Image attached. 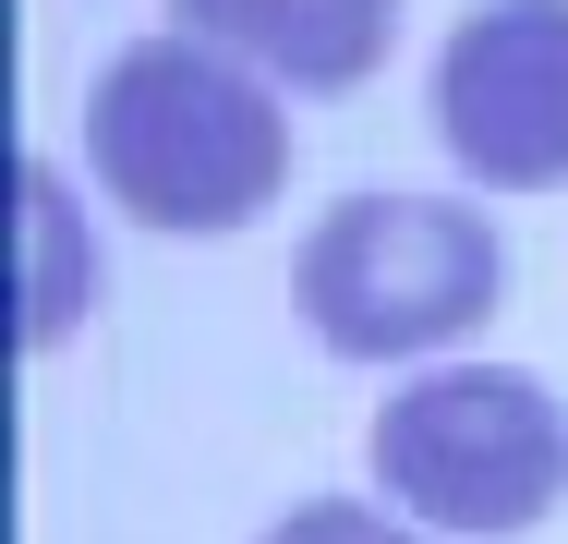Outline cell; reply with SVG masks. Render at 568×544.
Masks as SVG:
<instances>
[{
  "label": "cell",
  "mask_w": 568,
  "mask_h": 544,
  "mask_svg": "<svg viewBox=\"0 0 568 544\" xmlns=\"http://www.w3.org/2000/svg\"><path fill=\"white\" fill-rule=\"evenodd\" d=\"M436 133L484 194H557L568 182V0H484L448 24Z\"/></svg>",
  "instance_id": "cell-4"
},
{
  "label": "cell",
  "mask_w": 568,
  "mask_h": 544,
  "mask_svg": "<svg viewBox=\"0 0 568 544\" xmlns=\"http://www.w3.org/2000/svg\"><path fill=\"white\" fill-rule=\"evenodd\" d=\"M266 544H412V533H399V521H375L363 496H303Z\"/></svg>",
  "instance_id": "cell-7"
},
{
  "label": "cell",
  "mask_w": 568,
  "mask_h": 544,
  "mask_svg": "<svg viewBox=\"0 0 568 544\" xmlns=\"http://www.w3.org/2000/svg\"><path fill=\"white\" fill-rule=\"evenodd\" d=\"M12 206H24V303H12V339L49 351L61 326L85 315V291H98V266H85V218L61 206V170H49V158L12 170Z\"/></svg>",
  "instance_id": "cell-6"
},
{
  "label": "cell",
  "mask_w": 568,
  "mask_h": 544,
  "mask_svg": "<svg viewBox=\"0 0 568 544\" xmlns=\"http://www.w3.org/2000/svg\"><path fill=\"white\" fill-rule=\"evenodd\" d=\"M85 158L121 218L182 230V242L266 218V194L291 182V133H278L266 73H242L194 37H133L85 85Z\"/></svg>",
  "instance_id": "cell-1"
},
{
  "label": "cell",
  "mask_w": 568,
  "mask_h": 544,
  "mask_svg": "<svg viewBox=\"0 0 568 544\" xmlns=\"http://www.w3.org/2000/svg\"><path fill=\"white\" fill-rule=\"evenodd\" d=\"M508 291V242L459 194H351L303 230L291 254V303L303 326L351 363H399V351H448L496 315Z\"/></svg>",
  "instance_id": "cell-2"
},
{
  "label": "cell",
  "mask_w": 568,
  "mask_h": 544,
  "mask_svg": "<svg viewBox=\"0 0 568 544\" xmlns=\"http://www.w3.org/2000/svg\"><path fill=\"white\" fill-rule=\"evenodd\" d=\"M170 24L194 49H219L266 85H303V98H351L375 61H387V24L399 0H170Z\"/></svg>",
  "instance_id": "cell-5"
},
{
  "label": "cell",
  "mask_w": 568,
  "mask_h": 544,
  "mask_svg": "<svg viewBox=\"0 0 568 544\" xmlns=\"http://www.w3.org/2000/svg\"><path fill=\"white\" fill-rule=\"evenodd\" d=\"M375 484L459 544H508L568 496V412L520 363H436L375 412Z\"/></svg>",
  "instance_id": "cell-3"
}]
</instances>
